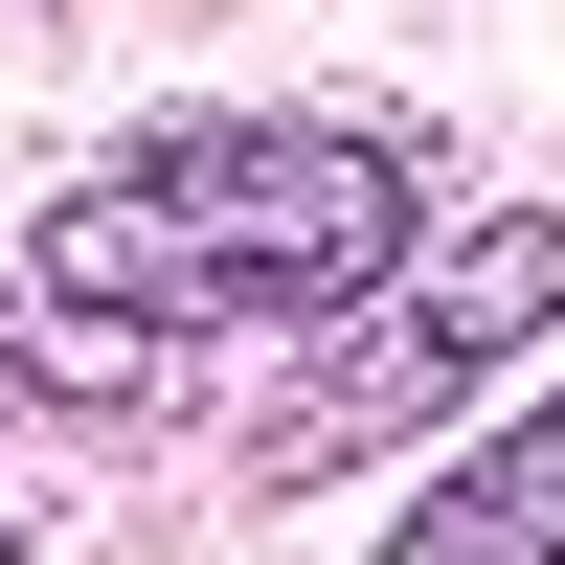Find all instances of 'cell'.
<instances>
[{"label": "cell", "instance_id": "cell-1", "mask_svg": "<svg viewBox=\"0 0 565 565\" xmlns=\"http://www.w3.org/2000/svg\"><path fill=\"white\" fill-rule=\"evenodd\" d=\"M407 226H430V159L362 114H181L136 136V159H90L68 204H45L23 295L114 317L136 362L181 340H317V317H362L407 271Z\"/></svg>", "mask_w": 565, "mask_h": 565}, {"label": "cell", "instance_id": "cell-3", "mask_svg": "<svg viewBox=\"0 0 565 565\" xmlns=\"http://www.w3.org/2000/svg\"><path fill=\"white\" fill-rule=\"evenodd\" d=\"M385 565H565V385H543V407H498V430L385 521Z\"/></svg>", "mask_w": 565, "mask_h": 565}, {"label": "cell", "instance_id": "cell-2", "mask_svg": "<svg viewBox=\"0 0 565 565\" xmlns=\"http://www.w3.org/2000/svg\"><path fill=\"white\" fill-rule=\"evenodd\" d=\"M521 340H565V226H543V204H498V226H452L430 295L385 317L362 407H430V385H476V362H521Z\"/></svg>", "mask_w": 565, "mask_h": 565}]
</instances>
